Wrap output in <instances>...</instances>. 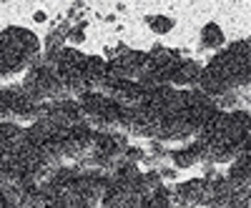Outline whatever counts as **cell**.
Segmentation results:
<instances>
[{
  "label": "cell",
  "instance_id": "cell-1",
  "mask_svg": "<svg viewBox=\"0 0 251 208\" xmlns=\"http://www.w3.org/2000/svg\"><path fill=\"white\" fill-rule=\"evenodd\" d=\"M40 58H43V46L33 30L23 25H8L5 30H0V78L10 80L23 75L40 66Z\"/></svg>",
  "mask_w": 251,
  "mask_h": 208
},
{
  "label": "cell",
  "instance_id": "cell-2",
  "mask_svg": "<svg viewBox=\"0 0 251 208\" xmlns=\"http://www.w3.org/2000/svg\"><path fill=\"white\" fill-rule=\"evenodd\" d=\"M208 75H214L228 93H236L239 98H249L251 86V43L249 40H234L224 46L211 60L203 66Z\"/></svg>",
  "mask_w": 251,
  "mask_h": 208
},
{
  "label": "cell",
  "instance_id": "cell-3",
  "mask_svg": "<svg viewBox=\"0 0 251 208\" xmlns=\"http://www.w3.org/2000/svg\"><path fill=\"white\" fill-rule=\"evenodd\" d=\"M78 113L80 123L88 126L96 133H118L121 128V106L108 100L100 93H83L78 100Z\"/></svg>",
  "mask_w": 251,
  "mask_h": 208
},
{
  "label": "cell",
  "instance_id": "cell-4",
  "mask_svg": "<svg viewBox=\"0 0 251 208\" xmlns=\"http://www.w3.org/2000/svg\"><path fill=\"white\" fill-rule=\"evenodd\" d=\"M18 91L23 93L28 100L33 103H55V100H63V88L55 78L53 70L38 66V68H30L23 78V83L18 86Z\"/></svg>",
  "mask_w": 251,
  "mask_h": 208
},
{
  "label": "cell",
  "instance_id": "cell-5",
  "mask_svg": "<svg viewBox=\"0 0 251 208\" xmlns=\"http://www.w3.org/2000/svg\"><path fill=\"white\" fill-rule=\"evenodd\" d=\"M146 68H149V55L143 50L126 48L116 58L106 60V78H111V80H138Z\"/></svg>",
  "mask_w": 251,
  "mask_h": 208
},
{
  "label": "cell",
  "instance_id": "cell-6",
  "mask_svg": "<svg viewBox=\"0 0 251 208\" xmlns=\"http://www.w3.org/2000/svg\"><path fill=\"white\" fill-rule=\"evenodd\" d=\"M196 126L191 123V118L186 116V111L171 113L158 120V128H156V140L169 145V143H191L196 138Z\"/></svg>",
  "mask_w": 251,
  "mask_h": 208
},
{
  "label": "cell",
  "instance_id": "cell-7",
  "mask_svg": "<svg viewBox=\"0 0 251 208\" xmlns=\"http://www.w3.org/2000/svg\"><path fill=\"white\" fill-rule=\"evenodd\" d=\"M93 136H96V131H91L88 126H83V123H80V126L68 128L66 133L60 136L63 158H66V161H75V163L86 161L91 156V151H93Z\"/></svg>",
  "mask_w": 251,
  "mask_h": 208
},
{
  "label": "cell",
  "instance_id": "cell-8",
  "mask_svg": "<svg viewBox=\"0 0 251 208\" xmlns=\"http://www.w3.org/2000/svg\"><path fill=\"white\" fill-rule=\"evenodd\" d=\"M98 93L106 95L108 100H113L121 108H136L146 98V91L136 80H111V78H106V83L100 86Z\"/></svg>",
  "mask_w": 251,
  "mask_h": 208
},
{
  "label": "cell",
  "instance_id": "cell-9",
  "mask_svg": "<svg viewBox=\"0 0 251 208\" xmlns=\"http://www.w3.org/2000/svg\"><path fill=\"white\" fill-rule=\"evenodd\" d=\"M80 171V168H78ZM111 185V176L108 173H100V171H80L78 181H75V193L73 198H80L91 206H98L100 198L106 196Z\"/></svg>",
  "mask_w": 251,
  "mask_h": 208
},
{
  "label": "cell",
  "instance_id": "cell-10",
  "mask_svg": "<svg viewBox=\"0 0 251 208\" xmlns=\"http://www.w3.org/2000/svg\"><path fill=\"white\" fill-rule=\"evenodd\" d=\"M50 126L55 128V133H66L68 128L73 126H80V113H78V103L71 100V98H63V100H55V103H48V111H46V118Z\"/></svg>",
  "mask_w": 251,
  "mask_h": 208
},
{
  "label": "cell",
  "instance_id": "cell-11",
  "mask_svg": "<svg viewBox=\"0 0 251 208\" xmlns=\"http://www.w3.org/2000/svg\"><path fill=\"white\" fill-rule=\"evenodd\" d=\"M169 163L174 165L176 171H188V168H194V165H206V148H203V143L201 140H191V143H186L181 145V148H174L171 156H169Z\"/></svg>",
  "mask_w": 251,
  "mask_h": 208
},
{
  "label": "cell",
  "instance_id": "cell-12",
  "mask_svg": "<svg viewBox=\"0 0 251 208\" xmlns=\"http://www.w3.org/2000/svg\"><path fill=\"white\" fill-rule=\"evenodd\" d=\"M143 201L146 198H141L133 188H128V185H123V183L111 178V185H108L106 196L100 198L98 208H141Z\"/></svg>",
  "mask_w": 251,
  "mask_h": 208
},
{
  "label": "cell",
  "instance_id": "cell-13",
  "mask_svg": "<svg viewBox=\"0 0 251 208\" xmlns=\"http://www.w3.org/2000/svg\"><path fill=\"white\" fill-rule=\"evenodd\" d=\"M199 75H201V63L181 58L169 73V86L176 88V91H194L196 83H199Z\"/></svg>",
  "mask_w": 251,
  "mask_h": 208
},
{
  "label": "cell",
  "instance_id": "cell-14",
  "mask_svg": "<svg viewBox=\"0 0 251 208\" xmlns=\"http://www.w3.org/2000/svg\"><path fill=\"white\" fill-rule=\"evenodd\" d=\"M224 178H226L228 185H231L234 193H249V185H251V158H249V153L236 158L231 165H228Z\"/></svg>",
  "mask_w": 251,
  "mask_h": 208
},
{
  "label": "cell",
  "instance_id": "cell-15",
  "mask_svg": "<svg viewBox=\"0 0 251 208\" xmlns=\"http://www.w3.org/2000/svg\"><path fill=\"white\" fill-rule=\"evenodd\" d=\"M83 83L88 93H98L100 86L106 83V58L103 55H86L83 60Z\"/></svg>",
  "mask_w": 251,
  "mask_h": 208
},
{
  "label": "cell",
  "instance_id": "cell-16",
  "mask_svg": "<svg viewBox=\"0 0 251 208\" xmlns=\"http://www.w3.org/2000/svg\"><path fill=\"white\" fill-rule=\"evenodd\" d=\"M224 46H226V35H224L221 25L219 23H206L201 28V33H199V50H203V53L206 50L219 53Z\"/></svg>",
  "mask_w": 251,
  "mask_h": 208
},
{
  "label": "cell",
  "instance_id": "cell-17",
  "mask_svg": "<svg viewBox=\"0 0 251 208\" xmlns=\"http://www.w3.org/2000/svg\"><path fill=\"white\" fill-rule=\"evenodd\" d=\"M53 196L43 188V185H33V188L23 191L18 198V208H48Z\"/></svg>",
  "mask_w": 251,
  "mask_h": 208
},
{
  "label": "cell",
  "instance_id": "cell-18",
  "mask_svg": "<svg viewBox=\"0 0 251 208\" xmlns=\"http://www.w3.org/2000/svg\"><path fill=\"white\" fill-rule=\"evenodd\" d=\"M146 25H149V30L156 33V35H166V33L174 30L176 20L171 15H146Z\"/></svg>",
  "mask_w": 251,
  "mask_h": 208
},
{
  "label": "cell",
  "instance_id": "cell-19",
  "mask_svg": "<svg viewBox=\"0 0 251 208\" xmlns=\"http://www.w3.org/2000/svg\"><path fill=\"white\" fill-rule=\"evenodd\" d=\"M121 163H133V165H141L146 163V148H141V145H126V151H123V161Z\"/></svg>",
  "mask_w": 251,
  "mask_h": 208
},
{
  "label": "cell",
  "instance_id": "cell-20",
  "mask_svg": "<svg viewBox=\"0 0 251 208\" xmlns=\"http://www.w3.org/2000/svg\"><path fill=\"white\" fill-rule=\"evenodd\" d=\"M66 40H71L73 46H80L83 40H86V23H78L75 28H68V33H66Z\"/></svg>",
  "mask_w": 251,
  "mask_h": 208
},
{
  "label": "cell",
  "instance_id": "cell-21",
  "mask_svg": "<svg viewBox=\"0 0 251 208\" xmlns=\"http://www.w3.org/2000/svg\"><path fill=\"white\" fill-rule=\"evenodd\" d=\"M156 171H158V176H161L163 183H171V181L178 178V171L174 168V165H161V168H156Z\"/></svg>",
  "mask_w": 251,
  "mask_h": 208
},
{
  "label": "cell",
  "instance_id": "cell-22",
  "mask_svg": "<svg viewBox=\"0 0 251 208\" xmlns=\"http://www.w3.org/2000/svg\"><path fill=\"white\" fill-rule=\"evenodd\" d=\"M66 208H98V206H91L80 198H66Z\"/></svg>",
  "mask_w": 251,
  "mask_h": 208
},
{
  "label": "cell",
  "instance_id": "cell-23",
  "mask_svg": "<svg viewBox=\"0 0 251 208\" xmlns=\"http://www.w3.org/2000/svg\"><path fill=\"white\" fill-rule=\"evenodd\" d=\"M8 185V161H0V191H5Z\"/></svg>",
  "mask_w": 251,
  "mask_h": 208
},
{
  "label": "cell",
  "instance_id": "cell-24",
  "mask_svg": "<svg viewBox=\"0 0 251 208\" xmlns=\"http://www.w3.org/2000/svg\"><path fill=\"white\" fill-rule=\"evenodd\" d=\"M33 18H35V23H46V20H48V15H46L43 10H38V13H35Z\"/></svg>",
  "mask_w": 251,
  "mask_h": 208
}]
</instances>
